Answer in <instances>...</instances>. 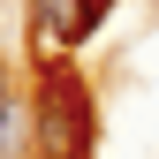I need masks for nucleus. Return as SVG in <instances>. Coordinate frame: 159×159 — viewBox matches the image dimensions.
<instances>
[{"label":"nucleus","instance_id":"f257e3e1","mask_svg":"<svg viewBox=\"0 0 159 159\" xmlns=\"http://www.w3.org/2000/svg\"><path fill=\"white\" fill-rule=\"evenodd\" d=\"M30 121H38L30 136H38L46 159H91V91H84V76H76L68 61H46Z\"/></svg>","mask_w":159,"mask_h":159},{"label":"nucleus","instance_id":"f03ea898","mask_svg":"<svg viewBox=\"0 0 159 159\" xmlns=\"http://www.w3.org/2000/svg\"><path fill=\"white\" fill-rule=\"evenodd\" d=\"M106 23V0H30V38L38 53H68Z\"/></svg>","mask_w":159,"mask_h":159},{"label":"nucleus","instance_id":"7ed1b4c3","mask_svg":"<svg viewBox=\"0 0 159 159\" xmlns=\"http://www.w3.org/2000/svg\"><path fill=\"white\" fill-rule=\"evenodd\" d=\"M15 144H23V114L0 106V159H15Z\"/></svg>","mask_w":159,"mask_h":159},{"label":"nucleus","instance_id":"20e7f679","mask_svg":"<svg viewBox=\"0 0 159 159\" xmlns=\"http://www.w3.org/2000/svg\"><path fill=\"white\" fill-rule=\"evenodd\" d=\"M0 91H8V76H0Z\"/></svg>","mask_w":159,"mask_h":159}]
</instances>
